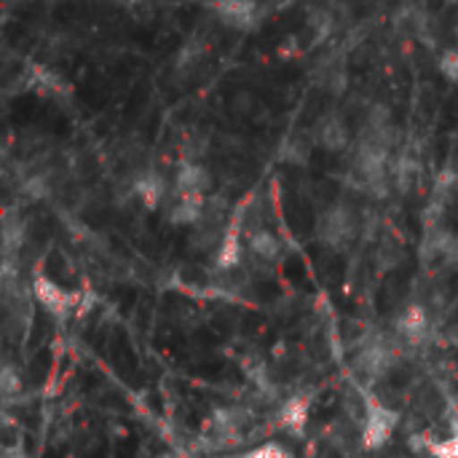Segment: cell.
<instances>
[{
    "label": "cell",
    "instance_id": "cell-2",
    "mask_svg": "<svg viewBox=\"0 0 458 458\" xmlns=\"http://www.w3.org/2000/svg\"><path fill=\"white\" fill-rule=\"evenodd\" d=\"M400 424V413L386 408L384 403L368 400L365 403V413H362V448L365 451H378L384 448L394 429Z\"/></svg>",
    "mask_w": 458,
    "mask_h": 458
},
{
    "label": "cell",
    "instance_id": "cell-11",
    "mask_svg": "<svg viewBox=\"0 0 458 458\" xmlns=\"http://www.w3.org/2000/svg\"><path fill=\"white\" fill-rule=\"evenodd\" d=\"M309 416H311L309 400L295 394V397L282 403V408H279V427L284 432H290V435H303V429L309 424Z\"/></svg>",
    "mask_w": 458,
    "mask_h": 458
},
{
    "label": "cell",
    "instance_id": "cell-10",
    "mask_svg": "<svg viewBox=\"0 0 458 458\" xmlns=\"http://www.w3.org/2000/svg\"><path fill=\"white\" fill-rule=\"evenodd\" d=\"M209 172L196 161H180L174 172V193H204L209 188Z\"/></svg>",
    "mask_w": 458,
    "mask_h": 458
},
{
    "label": "cell",
    "instance_id": "cell-16",
    "mask_svg": "<svg viewBox=\"0 0 458 458\" xmlns=\"http://www.w3.org/2000/svg\"><path fill=\"white\" fill-rule=\"evenodd\" d=\"M244 458H293L287 454V448L284 445H279V443H263V445H258V448H252L250 454Z\"/></svg>",
    "mask_w": 458,
    "mask_h": 458
},
{
    "label": "cell",
    "instance_id": "cell-13",
    "mask_svg": "<svg viewBox=\"0 0 458 458\" xmlns=\"http://www.w3.org/2000/svg\"><path fill=\"white\" fill-rule=\"evenodd\" d=\"M247 247L250 252L263 260V263H276L282 258V242L279 236H274L268 228H255L250 236H247Z\"/></svg>",
    "mask_w": 458,
    "mask_h": 458
},
{
    "label": "cell",
    "instance_id": "cell-3",
    "mask_svg": "<svg viewBox=\"0 0 458 458\" xmlns=\"http://www.w3.org/2000/svg\"><path fill=\"white\" fill-rule=\"evenodd\" d=\"M32 295L56 319H67L78 306V295L67 293L64 287H59L56 282H51L48 276H40V274L32 279Z\"/></svg>",
    "mask_w": 458,
    "mask_h": 458
},
{
    "label": "cell",
    "instance_id": "cell-4",
    "mask_svg": "<svg viewBox=\"0 0 458 458\" xmlns=\"http://www.w3.org/2000/svg\"><path fill=\"white\" fill-rule=\"evenodd\" d=\"M394 365H397V349L384 338H370L357 354V370L370 378L386 376Z\"/></svg>",
    "mask_w": 458,
    "mask_h": 458
},
{
    "label": "cell",
    "instance_id": "cell-14",
    "mask_svg": "<svg viewBox=\"0 0 458 458\" xmlns=\"http://www.w3.org/2000/svg\"><path fill=\"white\" fill-rule=\"evenodd\" d=\"M427 451L432 458H458V435H448L443 440H427Z\"/></svg>",
    "mask_w": 458,
    "mask_h": 458
},
{
    "label": "cell",
    "instance_id": "cell-6",
    "mask_svg": "<svg viewBox=\"0 0 458 458\" xmlns=\"http://www.w3.org/2000/svg\"><path fill=\"white\" fill-rule=\"evenodd\" d=\"M317 137H319L322 148L330 150V153H341V150H352V148H354L352 129H349L346 118L338 115V113H333V115H327V118L319 121Z\"/></svg>",
    "mask_w": 458,
    "mask_h": 458
},
{
    "label": "cell",
    "instance_id": "cell-7",
    "mask_svg": "<svg viewBox=\"0 0 458 458\" xmlns=\"http://www.w3.org/2000/svg\"><path fill=\"white\" fill-rule=\"evenodd\" d=\"M212 8L228 27L250 30L258 21V0H215Z\"/></svg>",
    "mask_w": 458,
    "mask_h": 458
},
{
    "label": "cell",
    "instance_id": "cell-18",
    "mask_svg": "<svg viewBox=\"0 0 458 458\" xmlns=\"http://www.w3.org/2000/svg\"><path fill=\"white\" fill-rule=\"evenodd\" d=\"M118 3H123V5H137V3H142V0H118Z\"/></svg>",
    "mask_w": 458,
    "mask_h": 458
},
{
    "label": "cell",
    "instance_id": "cell-5",
    "mask_svg": "<svg viewBox=\"0 0 458 458\" xmlns=\"http://www.w3.org/2000/svg\"><path fill=\"white\" fill-rule=\"evenodd\" d=\"M242 225H244V209H239V215L231 220V225L225 228L217 252H215V266L220 271H233L242 263L244 255V242H242Z\"/></svg>",
    "mask_w": 458,
    "mask_h": 458
},
{
    "label": "cell",
    "instance_id": "cell-15",
    "mask_svg": "<svg viewBox=\"0 0 458 458\" xmlns=\"http://www.w3.org/2000/svg\"><path fill=\"white\" fill-rule=\"evenodd\" d=\"M0 392H3L5 397H13L16 392H21V378H19V373L13 370V365H5V368H3V373H0Z\"/></svg>",
    "mask_w": 458,
    "mask_h": 458
},
{
    "label": "cell",
    "instance_id": "cell-9",
    "mask_svg": "<svg viewBox=\"0 0 458 458\" xmlns=\"http://www.w3.org/2000/svg\"><path fill=\"white\" fill-rule=\"evenodd\" d=\"M204 217V193H174L169 220L174 225H196Z\"/></svg>",
    "mask_w": 458,
    "mask_h": 458
},
{
    "label": "cell",
    "instance_id": "cell-17",
    "mask_svg": "<svg viewBox=\"0 0 458 458\" xmlns=\"http://www.w3.org/2000/svg\"><path fill=\"white\" fill-rule=\"evenodd\" d=\"M440 72L451 81V83H458V51L451 48L440 56Z\"/></svg>",
    "mask_w": 458,
    "mask_h": 458
},
{
    "label": "cell",
    "instance_id": "cell-12",
    "mask_svg": "<svg viewBox=\"0 0 458 458\" xmlns=\"http://www.w3.org/2000/svg\"><path fill=\"white\" fill-rule=\"evenodd\" d=\"M131 193H134L148 209H156V207L164 201V196H166V182H164V177L156 174V172H142V174L134 177Z\"/></svg>",
    "mask_w": 458,
    "mask_h": 458
},
{
    "label": "cell",
    "instance_id": "cell-8",
    "mask_svg": "<svg viewBox=\"0 0 458 458\" xmlns=\"http://www.w3.org/2000/svg\"><path fill=\"white\" fill-rule=\"evenodd\" d=\"M397 333L413 346L424 344L429 338V314H427V309L424 306H408L397 317Z\"/></svg>",
    "mask_w": 458,
    "mask_h": 458
},
{
    "label": "cell",
    "instance_id": "cell-1",
    "mask_svg": "<svg viewBox=\"0 0 458 458\" xmlns=\"http://www.w3.org/2000/svg\"><path fill=\"white\" fill-rule=\"evenodd\" d=\"M317 233H319V242L327 244L330 250H349L360 233V217L349 204L344 201L333 204L319 215Z\"/></svg>",
    "mask_w": 458,
    "mask_h": 458
}]
</instances>
